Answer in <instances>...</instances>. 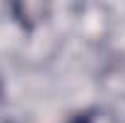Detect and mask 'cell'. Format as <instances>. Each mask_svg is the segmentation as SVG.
<instances>
[{"instance_id": "cell-1", "label": "cell", "mask_w": 125, "mask_h": 123, "mask_svg": "<svg viewBox=\"0 0 125 123\" xmlns=\"http://www.w3.org/2000/svg\"><path fill=\"white\" fill-rule=\"evenodd\" d=\"M72 123H92V118H87V116H84V118H82V116H79L77 121H72Z\"/></svg>"}]
</instances>
